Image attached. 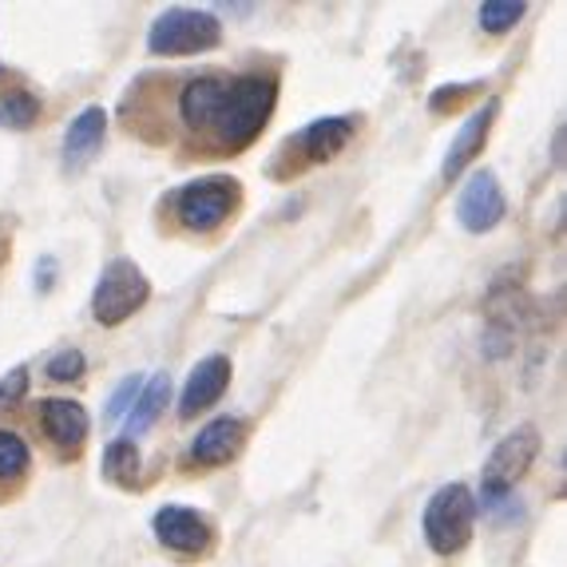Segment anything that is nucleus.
I'll list each match as a JSON object with an SVG mask.
<instances>
[{
	"label": "nucleus",
	"mask_w": 567,
	"mask_h": 567,
	"mask_svg": "<svg viewBox=\"0 0 567 567\" xmlns=\"http://www.w3.org/2000/svg\"><path fill=\"white\" fill-rule=\"evenodd\" d=\"M32 425L40 433V445L48 449V456L56 464H72L84 456L87 449V413L80 401H64V398H48L37 405L32 413Z\"/></svg>",
	"instance_id": "nucleus-8"
},
{
	"label": "nucleus",
	"mask_w": 567,
	"mask_h": 567,
	"mask_svg": "<svg viewBox=\"0 0 567 567\" xmlns=\"http://www.w3.org/2000/svg\"><path fill=\"white\" fill-rule=\"evenodd\" d=\"M358 135V115H326V120H313L310 127H302L298 135L278 147V155L270 159V175L275 179H293V175H302V171L318 167V163H330L338 159L350 140Z\"/></svg>",
	"instance_id": "nucleus-3"
},
{
	"label": "nucleus",
	"mask_w": 567,
	"mask_h": 567,
	"mask_svg": "<svg viewBox=\"0 0 567 567\" xmlns=\"http://www.w3.org/2000/svg\"><path fill=\"white\" fill-rule=\"evenodd\" d=\"M496 112H501V104L496 100H488V104L481 107V112L473 115V120L464 123L461 135H456V143L449 147V159L445 167H441V175H445V183H453L456 175H461L468 163L476 159V155L484 152V143H488V132H492V123H496Z\"/></svg>",
	"instance_id": "nucleus-15"
},
{
	"label": "nucleus",
	"mask_w": 567,
	"mask_h": 567,
	"mask_svg": "<svg viewBox=\"0 0 567 567\" xmlns=\"http://www.w3.org/2000/svg\"><path fill=\"white\" fill-rule=\"evenodd\" d=\"M0 250H4V238H0Z\"/></svg>",
	"instance_id": "nucleus-25"
},
{
	"label": "nucleus",
	"mask_w": 567,
	"mask_h": 567,
	"mask_svg": "<svg viewBox=\"0 0 567 567\" xmlns=\"http://www.w3.org/2000/svg\"><path fill=\"white\" fill-rule=\"evenodd\" d=\"M40 115H44V104H40V95L32 92L29 84H12L0 87V127H9V132H29L37 127Z\"/></svg>",
	"instance_id": "nucleus-17"
},
{
	"label": "nucleus",
	"mask_w": 567,
	"mask_h": 567,
	"mask_svg": "<svg viewBox=\"0 0 567 567\" xmlns=\"http://www.w3.org/2000/svg\"><path fill=\"white\" fill-rule=\"evenodd\" d=\"M539 453V429L536 425H520L504 436L501 445L492 449L488 464H484V484H481V501L484 508H501L512 496L516 481L532 468Z\"/></svg>",
	"instance_id": "nucleus-6"
},
{
	"label": "nucleus",
	"mask_w": 567,
	"mask_h": 567,
	"mask_svg": "<svg viewBox=\"0 0 567 567\" xmlns=\"http://www.w3.org/2000/svg\"><path fill=\"white\" fill-rule=\"evenodd\" d=\"M481 87L484 84H449V87H436L433 92V100H429V107H433V112H461L464 104H468V100H473V95H481Z\"/></svg>",
	"instance_id": "nucleus-22"
},
{
	"label": "nucleus",
	"mask_w": 567,
	"mask_h": 567,
	"mask_svg": "<svg viewBox=\"0 0 567 567\" xmlns=\"http://www.w3.org/2000/svg\"><path fill=\"white\" fill-rule=\"evenodd\" d=\"M32 476V453L24 445V436L12 429H0V504L17 501L20 492L29 488Z\"/></svg>",
	"instance_id": "nucleus-16"
},
{
	"label": "nucleus",
	"mask_w": 567,
	"mask_h": 567,
	"mask_svg": "<svg viewBox=\"0 0 567 567\" xmlns=\"http://www.w3.org/2000/svg\"><path fill=\"white\" fill-rule=\"evenodd\" d=\"M243 210V183L230 175L183 183L159 203V230L171 238H199L210 243L230 227Z\"/></svg>",
	"instance_id": "nucleus-2"
},
{
	"label": "nucleus",
	"mask_w": 567,
	"mask_h": 567,
	"mask_svg": "<svg viewBox=\"0 0 567 567\" xmlns=\"http://www.w3.org/2000/svg\"><path fill=\"white\" fill-rule=\"evenodd\" d=\"M278 104V76L250 68V72H230V87L218 104V115L210 123V132L203 135L199 152L207 159H223V155H243L258 135L266 132V123L275 115Z\"/></svg>",
	"instance_id": "nucleus-1"
},
{
	"label": "nucleus",
	"mask_w": 567,
	"mask_h": 567,
	"mask_svg": "<svg viewBox=\"0 0 567 567\" xmlns=\"http://www.w3.org/2000/svg\"><path fill=\"white\" fill-rule=\"evenodd\" d=\"M508 215V203H504V190L496 183L492 171H476L473 179L464 183L461 203H456V218L468 235H488L496 230Z\"/></svg>",
	"instance_id": "nucleus-12"
},
{
	"label": "nucleus",
	"mask_w": 567,
	"mask_h": 567,
	"mask_svg": "<svg viewBox=\"0 0 567 567\" xmlns=\"http://www.w3.org/2000/svg\"><path fill=\"white\" fill-rule=\"evenodd\" d=\"M473 524H476V501L473 492L464 484H445V488L433 492V501L425 504V539L429 548L436 551L441 559H453L468 548L473 539Z\"/></svg>",
	"instance_id": "nucleus-4"
},
{
	"label": "nucleus",
	"mask_w": 567,
	"mask_h": 567,
	"mask_svg": "<svg viewBox=\"0 0 567 567\" xmlns=\"http://www.w3.org/2000/svg\"><path fill=\"white\" fill-rule=\"evenodd\" d=\"M246 436H250V425H246L243 416H215V421L203 425L199 436L190 441L187 468H199V473L223 468V464H230L238 453H243Z\"/></svg>",
	"instance_id": "nucleus-11"
},
{
	"label": "nucleus",
	"mask_w": 567,
	"mask_h": 567,
	"mask_svg": "<svg viewBox=\"0 0 567 567\" xmlns=\"http://www.w3.org/2000/svg\"><path fill=\"white\" fill-rule=\"evenodd\" d=\"M104 135H107L104 107H84V112L72 120V127H68V135H64V171L68 175H80V171L100 155Z\"/></svg>",
	"instance_id": "nucleus-14"
},
{
	"label": "nucleus",
	"mask_w": 567,
	"mask_h": 567,
	"mask_svg": "<svg viewBox=\"0 0 567 567\" xmlns=\"http://www.w3.org/2000/svg\"><path fill=\"white\" fill-rule=\"evenodd\" d=\"M104 476L120 488H135L140 481V449L135 441H112L104 453Z\"/></svg>",
	"instance_id": "nucleus-19"
},
{
	"label": "nucleus",
	"mask_w": 567,
	"mask_h": 567,
	"mask_svg": "<svg viewBox=\"0 0 567 567\" xmlns=\"http://www.w3.org/2000/svg\"><path fill=\"white\" fill-rule=\"evenodd\" d=\"M227 87H230V72H215L210 68V72L183 80V87L175 92V115L183 123V147H187V155L199 152L203 135L210 132Z\"/></svg>",
	"instance_id": "nucleus-9"
},
{
	"label": "nucleus",
	"mask_w": 567,
	"mask_h": 567,
	"mask_svg": "<svg viewBox=\"0 0 567 567\" xmlns=\"http://www.w3.org/2000/svg\"><path fill=\"white\" fill-rule=\"evenodd\" d=\"M84 369H87L84 353H80V350H60L56 358H52L44 365V378L56 381V385H68V381H80V378H84Z\"/></svg>",
	"instance_id": "nucleus-21"
},
{
	"label": "nucleus",
	"mask_w": 567,
	"mask_h": 567,
	"mask_svg": "<svg viewBox=\"0 0 567 567\" xmlns=\"http://www.w3.org/2000/svg\"><path fill=\"white\" fill-rule=\"evenodd\" d=\"M140 389H143V381H140V378H127V381H123V385L112 393V401H107L104 421H120L123 413H132L135 398H140Z\"/></svg>",
	"instance_id": "nucleus-23"
},
{
	"label": "nucleus",
	"mask_w": 567,
	"mask_h": 567,
	"mask_svg": "<svg viewBox=\"0 0 567 567\" xmlns=\"http://www.w3.org/2000/svg\"><path fill=\"white\" fill-rule=\"evenodd\" d=\"M227 385H230V358H223V353L203 358L199 365L190 369L187 385H183L179 421H195V416L207 413L210 405H218V398L227 393Z\"/></svg>",
	"instance_id": "nucleus-13"
},
{
	"label": "nucleus",
	"mask_w": 567,
	"mask_h": 567,
	"mask_svg": "<svg viewBox=\"0 0 567 567\" xmlns=\"http://www.w3.org/2000/svg\"><path fill=\"white\" fill-rule=\"evenodd\" d=\"M152 532L171 556L179 559H207L215 551V520L203 516L195 508H179V504H167V508L155 512Z\"/></svg>",
	"instance_id": "nucleus-10"
},
{
	"label": "nucleus",
	"mask_w": 567,
	"mask_h": 567,
	"mask_svg": "<svg viewBox=\"0 0 567 567\" xmlns=\"http://www.w3.org/2000/svg\"><path fill=\"white\" fill-rule=\"evenodd\" d=\"M223 44V24L203 9H171L147 32V52L152 56H195Z\"/></svg>",
	"instance_id": "nucleus-5"
},
{
	"label": "nucleus",
	"mask_w": 567,
	"mask_h": 567,
	"mask_svg": "<svg viewBox=\"0 0 567 567\" xmlns=\"http://www.w3.org/2000/svg\"><path fill=\"white\" fill-rule=\"evenodd\" d=\"M167 398H171V378L167 373H155V378L140 389V398H135L132 413H127V436H123V441H135V436L147 433V429L159 421L163 409H167Z\"/></svg>",
	"instance_id": "nucleus-18"
},
{
	"label": "nucleus",
	"mask_w": 567,
	"mask_h": 567,
	"mask_svg": "<svg viewBox=\"0 0 567 567\" xmlns=\"http://www.w3.org/2000/svg\"><path fill=\"white\" fill-rule=\"evenodd\" d=\"M29 398V369H12L9 378H0V409H12Z\"/></svg>",
	"instance_id": "nucleus-24"
},
{
	"label": "nucleus",
	"mask_w": 567,
	"mask_h": 567,
	"mask_svg": "<svg viewBox=\"0 0 567 567\" xmlns=\"http://www.w3.org/2000/svg\"><path fill=\"white\" fill-rule=\"evenodd\" d=\"M524 4L520 0H516V4H496V0H492V4H481V12H476V17H481V29L484 32H492V37H504V32H512L516 29V24H520L524 20Z\"/></svg>",
	"instance_id": "nucleus-20"
},
{
	"label": "nucleus",
	"mask_w": 567,
	"mask_h": 567,
	"mask_svg": "<svg viewBox=\"0 0 567 567\" xmlns=\"http://www.w3.org/2000/svg\"><path fill=\"white\" fill-rule=\"evenodd\" d=\"M152 298V282L143 278V270L132 258H115L104 266L100 286L92 293V318L100 326H123L132 313L143 310V302Z\"/></svg>",
	"instance_id": "nucleus-7"
}]
</instances>
